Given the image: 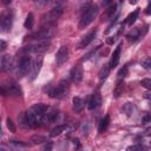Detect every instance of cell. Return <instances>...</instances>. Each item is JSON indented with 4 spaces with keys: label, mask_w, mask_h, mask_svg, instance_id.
Segmentation results:
<instances>
[{
    "label": "cell",
    "mask_w": 151,
    "mask_h": 151,
    "mask_svg": "<svg viewBox=\"0 0 151 151\" xmlns=\"http://www.w3.org/2000/svg\"><path fill=\"white\" fill-rule=\"evenodd\" d=\"M54 34V27L51 25H47L35 32H32L29 35H27V39H32V40H45L51 38Z\"/></svg>",
    "instance_id": "3957f363"
},
{
    "label": "cell",
    "mask_w": 151,
    "mask_h": 151,
    "mask_svg": "<svg viewBox=\"0 0 151 151\" xmlns=\"http://www.w3.org/2000/svg\"><path fill=\"white\" fill-rule=\"evenodd\" d=\"M145 13H146V14H151V2H149L147 7H146V9H145Z\"/></svg>",
    "instance_id": "8d00e7d4"
},
{
    "label": "cell",
    "mask_w": 151,
    "mask_h": 151,
    "mask_svg": "<svg viewBox=\"0 0 151 151\" xmlns=\"http://www.w3.org/2000/svg\"><path fill=\"white\" fill-rule=\"evenodd\" d=\"M52 147H53V144H52L51 142H47V143L44 145L42 151H52Z\"/></svg>",
    "instance_id": "e575fe53"
},
{
    "label": "cell",
    "mask_w": 151,
    "mask_h": 151,
    "mask_svg": "<svg viewBox=\"0 0 151 151\" xmlns=\"http://www.w3.org/2000/svg\"><path fill=\"white\" fill-rule=\"evenodd\" d=\"M120 52H122V44L118 45V47L113 51V54H112V58L110 61V68H114L118 66L119 59H120Z\"/></svg>",
    "instance_id": "5bb4252c"
},
{
    "label": "cell",
    "mask_w": 151,
    "mask_h": 151,
    "mask_svg": "<svg viewBox=\"0 0 151 151\" xmlns=\"http://www.w3.org/2000/svg\"><path fill=\"white\" fill-rule=\"evenodd\" d=\"M142 31L139 29V28H133L127 35H126V38L129 39V41H132V42H134V41H137L139 38H142Z\"/></svg>",
    "instance_id": "ac0fdd59"
},
{
    "label": "cell",
    "mask_w": 151,
    "mask_h": 151,
    "mask_svg": "<svg viewBox=\"0 0 151 151\" xmlns=\"http://www.w3.org/2000/svg\"><path fill=\"white\" fill-rule=\"evenodd\" d=\"M142 66H143L145 70H151V57L145 58V59L142 61Z\"/></svg>",
    "instance_id": "f1b7e54d"
},
{
    "label": "cell",
    "mask_w": 151,
    "mask_h": 151,
    "mask_svg": "<svg viewBox=\"0 0 151 151\" xmlns=\"http://www.w3.org/2000/svg\"><path fill=\"white\" fill-rule=\"evenodd\" d=\"M83 109H84V101H83V99L79 98V97H74L73 98V110L76 112H80V111H83Z\"/></svg>",
    "instance_id": "d6986e66"
},
{
    "label": "cell",
    "mask_w": 151,
    "mask_h": 151,
    "mask_svg": "<svg viewBox=\"0 0 151 151\" xmlns=\"http://www.w3.org/2000/svg\"><path fill=\"white\" fill-rule=\"evenodd\" d=\"M68 87H70V84H68V81L67 80H61L58 85H57V87H54V88H52L51 91H50V96L52 97V98H63L65 94H66V92L68 91Z\"/></svg>",
    "instance_id": "277c9868"
},
{
    "label": "cell",
    "mask_w": 151,
    "mask_h": 151,
    "mask_svg": "<svg viewBox=\"0 0 151 151\" xmlns=\"http://www.w3.org/2000/svg\"><path fill=\"white\" fill-rule=\"evenodd\" d=\"M33 25H34V17H33L32 13H28L27 17H26V20L24 22V26H25V28L31 29L33 27Z\"/></svg>",
    "instance_id": "7402d4cb"
},
{
    "label": "cell",
    "mask_w": 151,
    "mask_h": 151,
    "mask_svg": "<svg viewBox=\"0 0 151 151\" xmlns=\"http://www.w3.org/2000/svg\"><path fill=\"white\" fill-rule=\"evenodd\" d=\"M122 93H123V81L122 80H118L117 81V85H116V88L113 91V94H114L116 98H118Z\"/></svg>",
    "instance_id": "cb8c5ba5"
},
{
    "label": "cell",
    "mask_w": 151,
    "mask_h": 151,
    "mask_svg": "<svg viewBox=\"0 0 151 151\" xmlns=\"http://www.w3.org/2000/svg\"><path fill=\"white\" fill-rule=\"evenodd\" d=\"M116 11H117V5H116V4L111 5V6L107 8V11H106V15H107V18H112L113 14L116 13Z\"/></svg>",
    "instance_id": "4316f807"
},
{
    "label": "cell",
    "mask_w": 151,
    "mask_h": 151,
    "mask_svg": "<svg viewBox=\"0 0 151 151\" xmlns=\"http://www.w3.org/2000/svg\"><path fill=\"white\" fill-rule=\"evenodd\" d=\"M63 12H64L63 6H55V7H53V8L45 15V18H47V19H46V20H47V25H51V22L57 21V20L63 15Z\"/></svg>",
    "instance_id": "52a82bcc"
},
{
    "label": "cell",
    "mask_w": 151,
    "mask_h": 151,
    "mask_svg": "<svg viewBox=\"0 0 151 151\" xmlns=\"http://www.w3.org/2000/svg\"><path fill=\"white\" fill-rule=\"evenodd\" d=\"M126 74H127V66H124L118 72V76H119V78H124V77H126Z\"/></svg>",
    "instance_id": "836d02e7"
},
{
    "label": "cell",
    "mask_w": 151,
    "mask_h": 151,
    "mask_svg": "<svg viewBox=\"0 0 151 151\" xmlns=\"http://www.w3.org/2000/svg\"><path fill=\"white\" fill-rule=\"evenodd\" d=\"M140 85L146 88V90H150L151 91V78H144L140 80Z\"/></svg>",
    "instance_id": "484cf974"
},
{
    "label": "cell",
    "mask_w": 151,
    "mask_h": 151,
    "mask_svg": "<svg viewBox=\"0 0 151 151\" xmlns=\"http://www.w3.org/2000/svg\"><path fill=\"white\" fill-rule=\"evenodd\" d=\"M12 66V59L9 55H2L1 57V61H0V67L1 71H8Z\"/></svg>",
    "instance_id": "e0dca14e"
},
{
    "label": "cell",
    "mask_w": 151,
    "mask_h": 151,
    "mask_svg": "<svg viewBox=\"0 0 151 151\" xmlns=\"http://www.w3.org/2000/svg\"><path fill=\"white\" fill-rule=\"evenodd\" d=\"M101 104V97L99 94V92H94L91 98H90V101H88V107L90 110H94L97 107H99Z\"/></svg>",
    "instance_id": "9a60e30c"
},
{
    "label": "cell",
    "mask_w": 151,
    "mask_h": 151,
    "mask_svg": "<svg viewBox=\"0 0 151 151\" xmlns=\"http://www.w3.org/2000/svg\"><path fill=\"white\" fill-rule=\"evenodd\" d=\"M31 65H32V60H31V57L25 54L20 58L19 63H18V76L19 77H24L27 72H28V68H31Z\"/></svg>",
    "instance_id": "5b68a950"
},
{
    "label": "cell",
    "mask_w": 151,
    "mask_h": 151,
    "mask_svg": "<svg viewBox=\"0 0 151 151\" xmlns=\"http://www.w3.org/2000/svg\"><path fill=\"white\" fill-rule=\"evenodd\" d=\"M73 144H74V147H77V149H79V147H80L79 139H74V140H73Z\"/></svg>",
    "instance_id": "d590c367"
},
{
    "label": "cell",
    "mask_w": 151,
    "mask_h": 151,
    "mask_svg": "<svg viewBox=\"0 0 151 151\" xmlns=\"http://www.w3.org/2000/svg\"><path fill=\"white\" fill-rule=\"evenodd\" d=\"M65 125H58V126H55L52 131H51V133H50V136L51 137H55V136H59L64 130H65Z\"/></svg>",
    "instance_id": "d4e9b609"
},
{
    "label": "cell",
    "mask_w": 151,
    "mask_h": 151,
    "mask_svg": "<svg viewBox=\"0 0 151 151\" xmlns=\"http://www.w3.org/2000/svg\"><path fill=\"white\" fill-rule=\"evenodd\" d=\"M58 116H59V111L55 110V109H52L50 111H46V113H45V116L42 118L41 125H48L51 123H54L58 119Z\"/></svg>",
    "instance_id": "9c48e42d"
},
{
    "label": "cell",
    "mask_w": 151,
    "mask_h": 151,
    "mask_svg": "<svg viewBox=\"0 0 151 151\" xmlns=\"http://www.w3.org/2000/svg\"><path fill=\"white\" fill-rule=\"evenodd\" d=\"M31 142H32L33 144H40V143H42V142H46V138L42 137V136H34V137L31 138Z\"/></svg>",
    "instance_id": "83f0119b"
},
{
    "label": "cell",
    "mask_w": 151,
    "mask_h": 151,
    "mask_svg": "<svg viewBox=\"0 0 151 151\" xmlns=\"http://www.w3.org/2000/svg\"><path fill=\"white\" fill-rule=\"evenodd\" d=\"M48 41H39L37 44L29 45L27 47H25L22 51L25 52H29V53H42L48 48Z\"/></svg>",
    "instance_id": "8992f818"
},
{
    "label": "cell",
    "mask_w": 151,
    "mask_h": 151,
    "mask_svg": "<svg viewBox=\"0 0 151 151\" xmlns=\"http://www.w3.org/2000/svg\"><path fill=\"white\" fill-rule=\"evenodd\" d=\"M109 124H110V116L106 114V116L100 120V123H99V129H98L99 132H104V131L107 129Z\"/></svg>",
    "instance_id": "ffe728a7"
},
{
    "label": "cell",
    "mask_w": 151,
    "mask_h": 151,
    "mask_svg": "<svg viewBox=\"0 0 151 151\" xmlns=\"http://www.w3.org/2000/svg\"><path fill=\"white\" fill-rule=\"evenodd\" d=\"M41 66H42V57L41 55H38L33 61H32V65H31V79L32 80H34L37 77H38V74H39V72H40V70H41Z\"/></svg>",
    "instance_id": "ba28073f"
},
{
    "label": "cell",
    "mask_w": 151,
    "mask_h": 151,
    "mask_svg": "<svg viewBox=\"0 0 151 151\" xmlns=\"http://www.w3.org/2000/svg\"><path fill=\"white\" fill-rule=\"evenodd\" d=\"M138 14H139V8H137V9H134L126 19H125V24H127V25H132L134 21H136V19H137V17H138Z\"/></svg>",
    "instance_id": "44dd1931"
},
{
    "label": "cell",
    "mask_w": 151,
    "mask_h": 151,
    "mask_svg": "<svg viewBox=\"0 0 151 151\" xmlns=\"http://www.w3.org/2000/svg\"><path fill=\"white\" fill-rule=\"evenodd\" d=\"M144 136H151V127H147L144 131Z\"/></svg>",
    "instance_id": "74e56055"
},
{
    "label": "cell",
    "mask_w": 151,
    "mask_h": 151,
    "mask_svg": "<svg viewBox=\"0 0 151 151\" xmlns=\"http://www.w3.org/2000/svg\"><path fill=\"white\" fill-rule=\"evenodd\" d=\"M97 14H98V7L96 5H91V6L86 7V9L81 14L79 27L80 28H85L86 26H88L94 20V18L97 17Z\"/></svg>",
    "instance_id": "7a4b0ae2"
},
{
    "label": "cell",
    "mask_w": 151,
    "mask_h": 151,
    "mask_svg": "<svg viewBox=\"0 0 151 151\" xmlns=\"http://www.w3.org/2000/svg\"><path fill=\"white\" fill-rule=\"evenodd\" d=\"M70 78L72 81L74 83H79L81 79H83V68L81 66H74L72 70H71V73H70Z\"/></svg>",
    "instance_id": "4fadbf2b"
},
{
    "label": "cell",
    "mask_w": 151,
    "mask_h": 151,
    "mask_svg": "<svg viewBox=\"0 0 151 151\" xmlns=\"http://www.w3.org/2000/svg\"><path fill=\"white\" fill-rule=\"evenodd\" d=\"M1 93L2 96H6V94H11V96H21V88L18 84L15 83H12L7 86V90L5 87L1 88Z\"/></svg>",
    "instance_id": "30bf717a"
},
{
    "label": "cell",
    "mask_w": 151,
    "mask_h": 151,
    "mask_svg": "<svg viewBox=\"0 0 151 151\" xmlns=\"http://www.w3.org/2000/svg\"><path fill=\"white\" fill-rule=\"evenodd\" d=\"M126 151H145V147L142 145H131L126 149Z\"/></svg>",
    "instance_id": "f546056e"
},
{
    "label": "cell",
    "mask_w": 151,
    "mask_h": 151,
    "mask_svg": "<svg viewBox=\"0 0 151 151\" xmlns=\"http://www.w3.org/2000/svg\"><path fill=\"white\" fill-rule=\"evenodd\" d=\"M114 41V39H113V37H110L109 39H107V44H112Z\"/></svg>",
    "instance_id": "ab89813d"
},
{
    "label": "cell",
    "mask_w": 151,
    "mask_h": 151,
    "mask_svg": "<svg viewBox=\"0 0 151 151\" xmlns=\"http://www.w3.org/2000/svg\"><path fill=\"white\" fill-rule=\"evenodd\" d=\"M150 146H151V143H150Z\"/></svg>",
    "instance_id": "b9f144b4"
},
{
    "label": "cell",
    "mask_w": 151,
    "mask_h": 151,
    "mask_svg": "<svg viewBox=\"0 0 151 151\" xmlns=\"http://www.w3.org/2000/svg\"><path fill=\"white\" fill-rule=\"evenodd\" d=\"M96 35H97V31H96V29H94V31H92V32H90L88 34H86V35L81 39V41L79 42L78 48H85V47H87V46H88V45L94 40Z\"/></svg>",
    "instance_id": "7c38bea8"
},
{
    "label": "cell",
    "mask_w": 151,
    "mask_h": 151,
    "mask_svg": "<svg viewBox=\"0 0 151 151\" xmlns=\"http://www.w3.org/2000/svg\"><path fill=\"white\" fill-rule=\"evenodd\" d=\"M68 58V47L67 46H61L57 54H55V61H57V65H61L64 64Z\"/></svg>",
    "instance_id": "8fae6325"
},
{
    "label": "cell",
    "mask_w": 151,
    "mask_h": 151,
    "mask_svg": "<svg viewBox=\"0 0 151 151\" xmlns=\"http://www.w3.org/2000/svg\"><path fill=\"white\" fill-rule=\"evenodd\" d=\"M0 150H1V151H6V150H5V147H4V146H1V149H0Z\"/></svg>",
    "instance_id": "60d3db41"
},
{
    "label": "cell",
    "mask_w": 151,
    "mask_h": 151,
    "mask_svg": "<svg viewBox=\"0 0 151 151\" xmlns=\"http://www.w3.org/2000/svg\"><path fill=\"white\" fill-rule=\"evenodd\" d=\"M132 111H133V106H132V104H131V103H126L125 106H124V112H125L127 116H130V114L132 113Z\"/></svg>",
    "instance_id": "4dcf8cb0"
},
{
    "label": "cell",
    "mask_w": 151,
    "mask_h": 151,
    "mask_svg": "<svg viewBox=\"0 0 151 151\" xmlns=\"http://www.w3.org/2000/svg\"><path fill=\"white\" fill-rule=\"evenodd\" d=\"M6 48V42L4 40H1V51H4Z\"/></svg>",
    "instance_id": "f35d334b"
},
{
    "label": "cell",
    "mask_w": 151,
    "mask_h": 151,
    "mask_svg": "<svg viewBox=\"0 0 151 151\" xmlns=\"http://www.w3.org/2000/svg\"><path fill=\"white\" fill-rule=\"evenodd\" d=\"M151 123V113H145L142 118V124H150Z\"/></svg>",
    "instance_id": "1f68e13d"
},
{
    "label": "cell",
    "mask_w": 151,
    "mask_h": 151,
    "mask_svg": "<svg viewBox=\"0 0 151 151\" xmlns=\"http://www.w3.org/2000/svg\"><path fill=\"white\" fill-rule=\"evenodd\" d=\"M11 27H12V14L7 13L1 18V29L2 32H7L11 29Z\"/></svg>",
    "instance_id": "2e32d148"
},
{
    "label": "cell",
    "mask_w": 151,
    "mask_h": 151,
    "mask_svg": "<svg viewBox=\"0 0 151 151\" xmlns=\"http://www.w3.org/2000/svg\"><path fill=\"white\" fill-rule=\"evenodd\" d=\"M110 65H104V67H101V70H100V72H99V79L103 81V80H105L106 78H107V76H109V73H110Z\"/></svg>",
    "instance_id": "603a6c76"
},
{
    "label": "cell",
    "mask_w": 151,
    "mask_h": 151,
    "mask_svg": "<svg viewBox=\"0 0 151 151\" xmlns=\"http://www.w3.org/2000/svg\"><path fill=\"white\" fill-rule=\"evenodd\" d=\"M6 124H7V127H8L12 132H15V126H14V124H13V122H12V119H11V118H7Z\"/></svg>",
    "instance_id": "d6a6232c"
},
{
    "label": "cell",
    "mask_w": 151,
    "mask_h": 151,
    "mask_svg": "<svg viewBox=\"0 0 151 151\" xmlns=\"http://www.w3.org/2000/svg\"><path fill=\"white\" fill-rule=\"evenodd\" d=\"M46 111H47V106L45 104H37V105L32 106L26 112V118H27L28 125L31 127H38V126H40Z\"/></svg>",
    "instance_id": "6da1fadb"
}]
</instances>
